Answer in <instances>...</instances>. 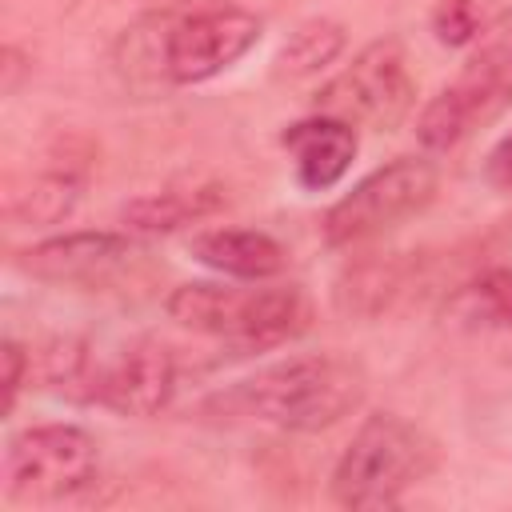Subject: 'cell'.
Listing matches in <instances>:
<instances>
[{
  "label": "cell",
  "instance_id": "obj_1",
  "mask_svg": "<svg viewBox=\"0 0 512 512\" xmlns=\"http://www.w3.org/2000/svg\"><path fill=\"white\" fill-rule=\"evenodd\" d=\"M364 392L368 380L360 364L332 352H308L264 364L228 392V404L288 432H324L352 416Z\"/></svg>",
  "mask_w": 512,
  "mask_h": 512
},
{
  "label": "cell",
  "instance_id": "obj_2",
  "mask_svg": "<svg viewBox=\"0 0 512 512\" xmlns=\"http://www.w3.org/2000/svg\"><path fill=\"white\" fill-rule=\"evenodd\" d=\"M512 108V8H500L480 24L468 60L456 80L444 84L416 120V136L428 152H452L476 128L500 120Z\"/></svg>",
  "mask_w": 512,
  "mask_h": 512
},
{
  "label": "cell",
  "instance_id": "obj_3",
  "mask_svg": "<svg viewBox=\"0 0 512 512\" xmlns=\"http://www.w3.org/2000/svg\"><path fill=\"white\" fill-rule=\"evenodd\" d=\"M436 460L440 452L428 432L396 412H372L332 468V500L340 508H392L432 476Z\"/></svg>",
  "mask_w": 512,
  "mask_h": 512
},
{
  "label": "cell",
  "instance_id": "obj_4",
  "mask_svg": "<svg viewBox=\"0 0 512 512\" xmlns=\"http://www.w3.org/2000/svg\"><path fill=\"white\" fill-rule=\"evenodd\" d=\"M164 312L180 328L224 336V340H248V344L292 340L312 320V304L296 284L236 288L216 280H188L168 292Z\"/></svg>",
  "mask_w": 512,
  "mask_h": 512
},
{
  "label": "cell",
  "instance_id": "obj_5",
  "mask_svg": "<svg viewBox=\"0 0 512 512\" xmlns=\"http://www.w3.org/2000/svg\"><path fill=\"white\" fill-rule=\"evenodd\" d=\"M96 440L76 424H32L4 444V496L16 504H52L96 480Z\"/></svg>",
  "mask_w": 512,
  "mask_h": 512
},
{
  "label": "cell",
  "instance_id": "obj_6",
  "mask_svg": "<svg viewBox=\"0 0 512 512\" xmlns=\"http://www.w3.org/2000/svg\"><path fill=\"white\" fill-rule=\"evenodd\" d=\"M436 164L424 156H400L368 172L352 192H344L328 212H324V240L332 248H348L360 240H372L416 212H424L436 196Z\"/></svg>",
  "mask_w": 512,
  "mask_h": 512
},
{
  "label": "cell",
  "instance_id": "obj_7",
  "mask_svg": "<svg viewBox=\"0 0 512 512\" xmlns=\"http://www.w3.org/2000/svg\"><path fill=\"white\" fill-rule=\"evenodd\" d=\"M316 112L348 120L352 128L392 132L416 104V84L408 76L404 48L396 40H372L352 56L344 72H336L316 96Z\"/></svg>",
  "mask_w": 512,
  "mask_h": 512
},
{
  "label": "cell",
  "instance_id": "obj_8",
  "mask_svg": "<svg viewBox=\"0 0 512 512\" xmlns=\"http://www.w3.org/2000/svg\"><path fill=\"white\" fill-rule=\"evenodd\" d=\"M260 20L244 8H212L176 20L164 36V76L172 84H204L228 72L260 40Z\"/></svg>",
  "mask_w": 512,
  "mask_h": 512
},
{
  "label": "cell",
  "instance_id": "obj_9",
  "mask_svg": "<svg viewBox=\"0 0 512 512\" xmlns=\"http://www.w3.org/2000/svg\"><path fill=\"white\" fill-rule=\"evenodd\" d=\"M136 244L124 232H64L16 252V268L52 284H104L128 260Z\"/></svg>",
  "mask_w": 512,
  "mask_h": 512
},
{
  "label": "cell",
  "instance_id": "obj_10",
  "mask_svg": "<svg viewBox=\"0 0 512 512\" xmlns=\"http://www.w3.org/2000/svg\"><path fill=\"white\" fill-rule=\"evenodd\" d=\"M172 392H176V360L156 340L128 344L108 368L92 376V400H100L116 416L148 420L160 408H168Z\"/></svg>",
  "mask_w": 512,
  "mask_h": 512
},
{
  "label": "cell",
  "instance_id": "obj_11",
  "mask_svg": "<svg viewBox=\"0 0 512 512\" xmlns=\"http://www.w3.org/2000/svg\"><path fill=\"white\" fill-rule=\"evenodd\" d=\"M284 148L296 156V180H300V188L328 192V188H336L348 176L360 140H356V128L348 120H336V116L316 112V116H308L300 124H288Z\"/></svg>",
  "mask_w": 512,
  "mask_h": 512
},
{
  "label": "cell",
  "instance_id": "obj_12",
  "mask_svg": "<svg viewBox=\"0 0 512 512\" xmlns=\"http://www.w3.org/2000/svg\"><path fill=\"white\" fill-rule=\"evenodd\" d=\"M192 256L232 280H272L284 272V248L256 228H212L192 236Z\"/></svg>",
  "mask_w": 512,
  "mask_h": 512
},
{
  "label": "cell",
  "instance_id": "obj_13",
  "mask_svg": "<svg viewBox=\"0 0 512 512\" xmlns=\"http://www.w3.org/2000/svg\"><path fill=\"white\" fill-rule=\"evenodd\" d=\"M220 188H192V192H156V196H140L124 208V224L132 232L144 236H160V232H176L208 212L220 208Z\"/></svg>",
  "mask_w": 512,
  "mask_h": 512
},
{
  "label": "cell",
  "instance_id": "obj_14",
  "mask_svg": "<svg viewBox=\"0 0 512 512\" xmlns=\"http://www.w3.org/2000/svg\"><path fill=\"white\" fill-rule=\"evenodd\" d=\"M80 200V180L72 172H40L24 188L8 192V220L20 228H44L60 224Z\"/></svg>",
  "mask_w": 512,
  "mask_h": 512
},
{
  "label": "cell",
  "instance_id": "obj_15",
  "mask_svg": "<svg viewBox=\"0 0 512 512\" xmlns=\"http://www.w3.org/2000/svg\"><path fill=\"white\" fill-rule=\"evenodd\" d=\"M344 52V28L336 20H304L276 52V80H308Z\"/></svg>",
  "mask_w": 512,
  "mask_h": 512
},
{
  "label": "cell",
  "instance_id": "obj_16",
  "mask_svg": "<svg viewBox=\"0 0 512 512\" xmlns=\"http://www.w3.org/2000/svg\"><path fill=\"white\" fill-rule=\"evenodd\" d=\"M400 292V268L396 264H360L336 284V304L348 316H376L388 308V300Z\"/></svg>",
  "mask_w": 512,
  "mask_h": 512
},
{
  "label": "cell",
  "instance_id": "obj_17",
  "mask_svg": "<svg viewBox=\"0 0 512 512\" xmlns=\"http://www.w3.org/2000/svg\"><path fill=\"white\" fill-rule=\"evenodd\" d=\"M476 312H484L492 324H508L512 328V268H488L480 272L468 292H464Z\"/></svg>",
  "mask_w": 512,
  "mask_h": 512
},
{
  "label": "cell",
  "instance_id": "obj_18",
  "mask_svg": "<svg viewBox=\"0 0 512 512\" xmlns=\"http://www.w3.org/2000/svg\"><path fill=\"white\" fill-rule=\"evenodd\" d=\"M432 32L448 48L472 44L476 32H480V16H476L472 0H440V8L432 12Z\"/></svg>",
  "mask_w": 512,
  "mask_h": 512
},
{
  "label": "cell",
  "instance_id": "obj_19",
  "mask_svg": "<svg viewBox=\"0 0 512 512\" xmlns=\"http://www.w3.org/2000/svg\"><path fill=\"white\" fill-rule=\"evenodd\" d=\"M0 364H4V416H8L16 408V396H20L24 376H28V352L16 340H4L0 344Z\"/></svg>",
  "mask_w": 512,
  "mask_h": 512
},
{
  "label": "cell",
  "instance_id": "obj_20",
  "mask_svg": "<svg viewBox=\"0 0 512 512\" xmlns=\"http://www.w3.org/2000/svg\"><path fill=\"white\" fill-rule=\"evenodd\" d=\"M484 180L496 192H512V128L488 148V156H484Z\"/></svg>",
  "mask_w": 512,
  "mask_h": 512
}]
</instances>
